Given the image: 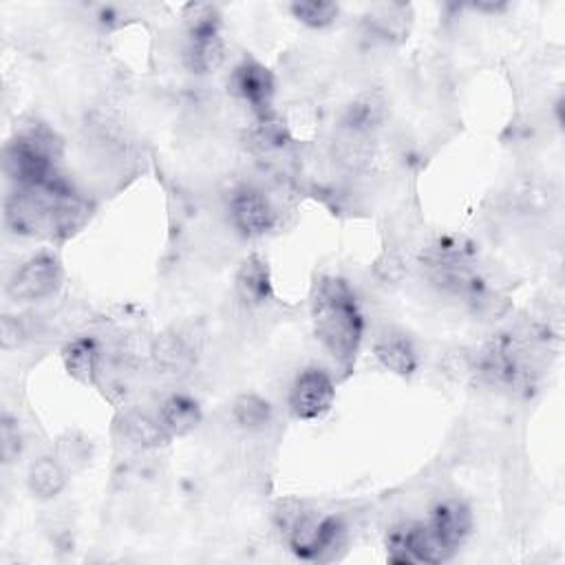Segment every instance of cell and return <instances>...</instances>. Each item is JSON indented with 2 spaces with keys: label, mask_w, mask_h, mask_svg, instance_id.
Listing matches in <instances>:
<instances>
[{
  "label": "cell",
  "mask_w": 565,
  "mask_h": 565,
  "mask_svg": "<svg viewBox=\"0 0 565 565\" xmlns=\"http://www.w3.org/2000/svg\"><path fill=\"white\" fill-rule=\"evenodd\" d=\"M227 84L238 99L247 102L258 113H265L269 108L274 88H276L271 71L256 60H245L236 64L234 71L230 73Z\"/></svg>",
  "instance_id": "cell-8"
},
{
  "label": "cell",
  "mask_w": 565,
  "mask_h": 565,
  "mask_svg": "<svg viewBox=\"0 0 565 565\" xmlns=\"http://www.w3.org/2000/svg\"><path fill=\"white\" fill-rule=\"evenodd\" d=\"M157 417L170 437H181L201 424L203 413L194 397L185 393H174L159 406Z\"/></svg>",
  "instance_id": "cell-12"
},
{
  "label": "cell",
  "mask_w": 565,
  "mask_h": 565,
  "mask_svg": "<svg viewBox=\"0 0 565 565\" xmlns=\"http://www.w3.org/2000/svg\"><path fill=\"white\" fill-rule=\"evenodd\" d=\"M26 483L33 497L38 499H53L66 486V472L53 457H40L29 466Z\"/></svg>",
  "instance_id": "cell-14"
},
{
  "label": "cell",
  "mask_w": 565,
  "mask_h": 565,
  "mask_svg": "<svg viewBox=\"0 0 565 565\" xmlns=\"http://www.w3.org/2000/svg\"><path fill=\"white\" fill-rule=\"evenodd\" d=\"M289 547L307 561H324L344 543V523L333 514H318L296 508L282 516Z\"/></svg>",
  "instance_id": "cell-3"
},
{
  "label": "cell",
  "mask_w": 565,
  "mask_h": 565,
  "mask_svg": "<svg viewBox=\"0 0 565 565\" xmlns=\"http://www.w3.org/2000/svg\"><path fill=\"white\" fill-rule=\"evenodd\" d=\"M4 168L15 188L66 190L68 183L57 174L49 141L38 132L15 137L4 152Z\"/></svg>",
  "instance_id": "cell-2"
},
{
  "label": "cell",
  "mask_w": 565,
  "mask_h": 565,
  "mask_svg": "<svg viewBox=\"0 0 565 565\" xmlns=\"http://www.w3.org/2000/svg\"><path fill=\"white\" fill-rule=\"evenodd\" d=\"M97 342L93 338H77L73 342H68L62 351V360L66 371L79 380V382H93L95 380V371H97Z\"/></svg>",
  "instance_id": "cell-16"
},
{
  "label": "cell",
  "mask_w": 565,
  "mask_h": 565,
  "mask_svg": "<svg viewBox=\"0 0 565 565\" xmlns=\"http://www.w3.org/2000/svg\"><path fill=\"white\" fill-rule=\"evenodd\" d=\"M428 525L452 552H457L472 532V512L459 499H444L430 510Z\"/></svg>",
  "instance_id": "cell-9"
},
{
  "label": "cell",
  "mask_w": 565,
  "mask_h": 565,
  "mask_svg": "<svg viewBox=\"0 0 565 565\" xmlns=\"http://www.w3.org/2000/svg\"><path fill=\"white\" fill-rule=\"evenodd\" d=\"M373 353L384 369L402 377L413 375L419 366V358L413 340L397 329L382 331L373 342Z\"/></svg>",
  "instance_id": "cell-10"
},
{
  "label": "cell",
  "mask_w": 565,
  "mask_h": 565,
  "mask_svg": "<svg viewBox=\"0 0 565 565\" xmlns=\"http://www.w3.org/2000/svg\"><path fill=\"white\" fill-rule=\"evenodd\" d=\"M20 448H22V441H20L18 422L9 413H4L2 419H0V455H2V461L11 463L13 459H18Z\"/></svg>",
  "instance_id": "cell-20"
},
{
  "label": "cell",
  "mask_w": 565,
  "mask_h": 565,
  "mask_svg": "<svg viewBox=\"0 0 565 565\" xmlns=\"http://www.w3.org/2000/svg\"><path fill=\"white\" fill-rule=\"evenodd\" d=\"M150 353H152V360L157 362V366L168 373L185 371L192 362V351L179 333H161L152 342Z\"/></svg>",
  "instance_id": "cell-17"
},
{
  "label": "cell",
  "mask_w": 565,
  "mask_h": 565,
  "mask_svg": "<svg viewBox=\"0 0 565 565\" xmlns=\"http://www.w3.org/2000/svg\"><path fill=\"white\" fill-rule=\"evenodd\" d=\"M22 340H24V331H22L20 322L13 320L11 316H2V320H0V342H2V349L4 351L15 349Z\"/></svg>",
  "instance_id": "cell-21"
},
{
  "label": "cell",
  "mask_w": 565,
  "mask_h": 565,
  "mask_svg": "<svg viewBox=\"0 0 565 565\" xmlns=\"http://www.w3.org/2000/svg\"><path fill=\"white\" fill-rule=\"evenodd\" d=\"M62 285V265L55 254L38 252L9 278L7 294L18 302H35L53 296Z\"/></svg>",
  "instance_id": "cell-5"
},
{
  "label": "cell",
  "mask_w": 565,
  "mask_h": 565,
  "mask_svg": "<svg viewBox=\"0 0 565 565\" xmlns=\"http://www.w3.org/2000/svg\"><path fill=\"white\" fill-rule=\"evenodd\" d=\"M232 415H234V422L243 430H263L271 424L274 411H271V404L265 397H260L256 393H243L234 402Z\"/></svg>",
  "instance_id": "cell-18"
},
{
  "label": "cell",
  "mask_w": 565,
  "mask_h": 565,
  "mask_svg": "<svg viewBox=\"0 0 565 565\" xmlns=\"http://www.w3.org/2000/svg\"><path fill=\"white\" fill-rule=\"evenodd\" d=\"M338 4L327 0H309V2H294L291 13L296 20L311 29H324L335 22L338 18Z\"/></svg>",
  "instance_id": "cell-19"
},
{
  "label": "cell",
  "mask_w": 565,
  "mask_h": 565,
  "mask_svg": "<svg viewBox=\"0 0 565 565\" xmlns=\"http://www.w3.org/2000/svg\"><path fill=\"white\" fill-rule=\"evenodd\" d=\"M384 117V102L377 93H362L351 106H347L342 130L369 137Z\"/></svg>",
  "instance_id": "cell-13"
},
{
  "label": "cell",
  "mask_w": 565,
  "mask_h": 565,
  "mask_svg": "<svg viewBox=\"0 0 565 565\" xmlns=\"http://www.w3.org/2000/svg\"><path fill=\"white\" fill-rule=\"evenodd\" d=\"M335 399V384L320 366L300 371L289 388V411L296 419L322 417Z\"/></svg>",
  "instance_id": "cell-6"
},
{
  "label": "cell",
  "mask_w": 565,
  "mask_h": 565,
  "mask_svg": "<svg viewBox=\"0 0 565 565\" xmlns=\"http://www.w3.org/2000/svg\"><path fill=\"white\" fill-rule=\"evenodd\" d=\"M234 287L238 298L247 305V307H260L271 298V274H269V265L263 256L252 254L247 256L234 278Z\"/></svg>",
  "instance_id": "cell-11"
},
{
  "label": "cell",
  "mask_w": 565,
  "mask_h": 565,
  "mask_svg": "<svg viewBox=\"0 0 565 565\" xmlns=\"http://www.w3.org/2000/svg\"><path fill=\"white\" fill-rule=\"evenodd\" d=\"M185 66L205 75L216 71L225 60V42L218 31V15L212 7H196L190 20V35L185 46Z\"/></svg>",
  "instance_id": "cell-4"
},
{
  "label": "cell",
  "mask_w": 565,
  "mask_h": 565,
  "mask_svg": "<svg viewBox=\"0 0 565 565\" xmlns=\"http://www.w3.org/2000/svg\"><path fill=\"white\" fill-rule=\"evenodd\" d=\"M121 430H124V437L137 448H159L170 439L159 417H150L148 413H141V411L128 413L121 422Z\"/></svg>",
  "instance_id": "cell-15"
},
{
  "label": "cell",
  "mask_w": 565,
  "mask_h": 565,
  "mask_svg": "<svg viewBox=\"0 0 565 565\" xmlns=\"http://www.w3.org/2000/svg\"><path fill=\"white\" fill-rule=\"evenodd\" d=\"M230 218L243 236L254 238L267 234L274 227L276 212L263 192L243 185L230 196Z\"/></svg>",
  "instance_id": "cell-7"
},
{
  "label": "cell",
  "mask_w": 565,
  "mask_h": 565,
  "mask_svg": "<svg viewBox=\"0 0 565 565\" xmlns=\"http://www.w3.org/2000/svg\"><path fill=\"white\" fill-rule=\"evenodd\" d=\"M311 324L329 355L349 369L364 335V316L355 291L340 276H322L311 296Z\"/></svg>",
  "instance_id": "cell-1"
}]
</instances>
